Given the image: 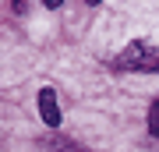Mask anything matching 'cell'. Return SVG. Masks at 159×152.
Here are the masks:
<instances>
[{"mask_svg": "<svg viewBox=\"0 0 159 152\" xmlns=\"http://www.w3.org/2000/svg\"><path fill=\"white\" fill-rule=\"evenodd\" d=\"M120 71H159V53L148 43H131L117 60Z\"/></svg>", "mask_w": 159, "mask_h": 152, "instance_id": "obj_1", "label": "cell"}, {"mask_svg": "<svg viewBox=\"0 0 159 152\" xmlns=\"http://www.w3.org/2000/svg\"><path fill=\"white\" fill-rule=\"evenodd\" d=\"M39 113H43V120L50 127H57L60 124V110H57V92L53 89H43L39 92Z\"/></svg>", "mask_w": 159, "mask_h": 152, "instance_id": "obj_2", "label": "cell"}, {"mask_svg": "<svg viewBox=\"0 0 159 152\" xmlns=\"http://www.w3.org/2000/svg\"><path fill=\"white\" fill-rule=\"evenodd\" d=\"M50 152H89V149H81L78 141H71V138H60V141H53Z\"/></svg>", "mask_w": 159, "mask_h": 152, "instance_id": "obj_3", "label": "cell"}, {"mask_svg": "<svg viewBox=\"0 0 159 152\" xmlns=\"http://www.w3.org/2000/svg\"><path fill=\"white\" fill-rule=\"evenodd\" d=\"M148 131L159 138V99L152 103V110H148Z\"/></svg>", "mask_w": 159, "mask_h": 152, "instance_id": "obj_4", "label": "cell"}]
</instances>
